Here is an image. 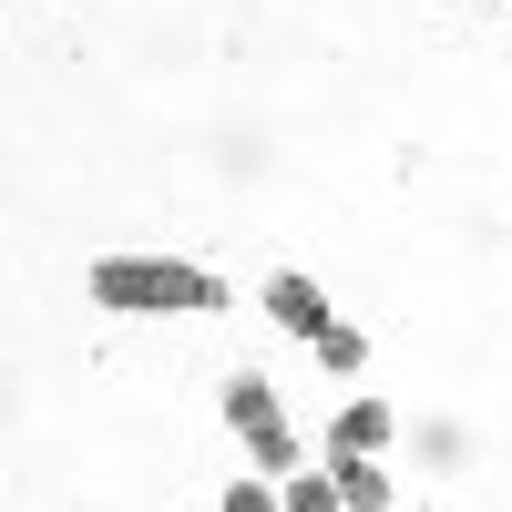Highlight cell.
Wrapping results in <instances>:
<instances>
[{
	"label": "cell",
	"mask_w": 512,
	"mask_h": 512,
	"mask_svg": "<svg viewBox=\"0 0 512 512\" xmlns=\"http://www.w3.org/2000/svg\"><path fill=\"white\" fill-rule=\"evenodd\" d=\"M93 297H103L113 318H185V308H216L226 277L216 267H185V256H103Z\"/></svg>",
	"instance_id": "obj_1"
},
{
	"label": "cell",
	"mask_w": 512,
	"mask_h": 512,
	"mask_svg": "<svg viewBox=\"0 0 512 512\" xmlns=\"http://www.w3.org/2000/svg\"><path fill=\"white\" fill-rule=\"evenodd\" d=\"M226 420H236V441L256 451V472H297V431H287V410H277V390L256 369L226 379Z\"/></svg>",
	"instance_id": "obj_2"
},
{
	"label": "cell",
	"mask_w": 512,
	"mask_h": 512,
	"mask_svg": "<svg viewBox=\"0 0 512 512\" xmlns=\"http://www.w3.org/2000/svg\"><path fill=\"white\" fill-rule=\"evenodd\" d=\"M267 318H277L287 338H318V328H328V297H318V277H308V267H277V277H267Z\"/></svg>",
	"instance_id": "obj_3"
},
{
	"label": "cell",
	"mask_w": 512,
	"mask_h": 512,
	"mask_svg": "<svg viewBox=\"0 0 512 512\" xmlns=\"http://www.w3.org/2000/svg\"><path fill=\"white\" fill-rule=\"evenodd\" d=\"M328 482H338V502H349V512H390V482H379L369 451H328Z\"/></svg>",
	"instance_id": "obj_4"
},
{
	"label": "cell",
	"mask_w": 512,
	"mask_h": 512,
	"mask_svg": "<svg viewBox=\"0 0 512 512\" xmlns=\"http://www.w3.org/2000/svg\"><path fill=\"white\" fill-rule=\"evenodd\" d=\"M379 441H390V410H379V400H349L328 420V451H379Z\"/></svg>",
	"instance_id": "obj_5"
},
{
	"label": "cell",
	"mask_w": 512,
	"mask_h": 512,
	"mask_svg": "<svg viewBox=\"0 0 512 512\" xmlns=\"http://www.w3.org/2000/svg\"><path fill=\"white\" fill-rule=\"evenodd\" d=\"M308 349H318V359H328V369H359V359H369V338H359V328H349V318H328V328H318V338H308Z\"/></svg>",
	"instance_id": "obj_6"
},
{
	"label": "cell",
	"mask_w": 512,
	"mask_h": 512,
	"mask_svg": "<svg viewBox=\"0 0 512 512\" xmlns=\"http://www.w3.org/2000/svg\"><path fill=\"white\" fill-rule=\"evenodd\" d=\"M287 512H349L328 472H287Z\"/></svg>",
	"instance_id": "obj_7"
},
{
	"label": "cell",
	"mask_w": 512,
	"mask_h": 512,
	"mask_svg": "<svg viewBox=\"0 0 512 512\" xmlns=\"http://www.w3.org/2000/svg\"><path fill=\"white\" fill-rule=\"evenodd\" d=\"M226 512H277V502H267V482H236V492H226Z\"/></svg>",
	"instance_id": "obj_8"
}]
</instances>
